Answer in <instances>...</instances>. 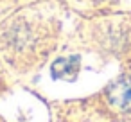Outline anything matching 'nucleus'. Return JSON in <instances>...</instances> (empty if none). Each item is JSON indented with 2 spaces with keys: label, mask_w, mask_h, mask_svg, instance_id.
Wrapping results in <instances>:
<instances>
[{
  "label": "nucleus",
  "mask_w": 131,
  "mask_h": 122,
  "mask_svg": "<svg viewBox=\"0 0 131 122\" xmlns=\"http://www.w3.org/2000/svg\"><path fill=\"white\" fill-rule=\"evenodd\" d=\"M108 99L118 109H131V75L117 79L108 88Z\"/></svg>",
  "instance_id": "nucleus-1"
},
{
  "label": "nucleus",
  "mask_w": 131,
  "mask_h": 122,
  "mask_svg": "<svg viewBox=\"0 0 131 122\" xmlns=\"http://www.w3.org/2000/svg\"><path fill=\"white\" fill-rule=\"evenodd\" d=\"M79 72V58H61L52 65V75L58 79H74Z\"/></svg>",
  "instance_id": "nucleus-2"
}]
</instances>
